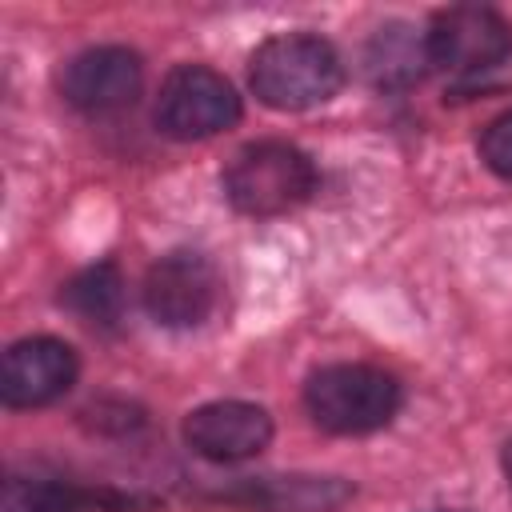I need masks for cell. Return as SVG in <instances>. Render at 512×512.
<instances>
[{
	"label": "cell",
	"mask_w": 512,
	"mask_h": 512,
	"mask_svg": "<svg viewBox=\"0 0 512 512\" xmlns=\"http://www.w3.org/2000/svg\"><path fill=\"white\" fill-rule=\"evenodd\" d=\"M248 84L260 104L276 112H304L332 100L344 84L340 52L312 32L268 36L248 60Z\"/></svg>",
	"instance_id": "6da1fadb"
},
{
	"label": "cell",
	"mask_w": 512,
	"mask_h": 512,
	"mask_svg": "<svg viewBox=\"0 0 512 512\" xmlns=\"http://www.w3.org/2000/svg\"><path fill=\"white\" fill-rule=\"evenodd\" d=\"M304 408L332 436H368L400 412V384L372 364H324L304 384Z\"/></svg>",
	"instance_id": "7a4b0ae2"
},
{
	"label": "cell",
	"mask_w": 512,
	"mask_h": 512,
	"mask_svg": "<svg viewBox=\"0 0 512 512\" xmlns=\"http://www.w3.org/2000/svg\"><path fill=\"white\" fill-rule=\"evenodd\" d=\"M316 192V164L288 140L244 144L224 168V196L244 216H280Z\"/></svg>",
	"instance_id": "3957f363"
},
{
	"label": "cell",
	"mask_w": 512,
	"mask_h": 512,
	"mask_svg": "<svg viewBox=\"0 0 512 512\" xmlns=\"http://www.w3.org/2000/svg\"><path fill=\"white\" fill-rule=\"evenodd\" d=\"M240 120V96L208 64H180L156 92V128L172 140H208Z\"/></svg>",
	"instance_id": "277c9868"
},
{
	"label": "cell",
	"mask_w": 512,
	"mask_h": 512,
	"mask_svg": "<svg viewBox=\"0 0 512 512\" xmlns=\"http://www.w3.org/2000/svg\"><path fill=\"white\" fill-rule=\"evenodd\" d=\"M428 68L448 76H476L512 52V24L480 4H452L424 28Z\"/></svg>",
	"instance_id": "5b68a950"
},
{
	"label": "cell",
	"mask_w": 512,
	"mask_h": 512,
	"mask_svg": "<svg viewBox=\"0 0 512 512\" xmlns=\"http://www.w3.org/2000/svg\"><path fill=\"white\" fill-rule=\"evenodd\" d=\"M144 308L164 328H196L212 316L220 296V276L208 256L192 248H176L160 256L144 276Z\"/></svg>",
	"instance_id": "8992f818"
},
{
	"label": "cell",
	"mask_w": 512,
	"mask_h": 512,
	"mask_svg": "<svg viewBox=\"0 0 512 512\" xmlns=\"http://www.w3.org/2000/svg\"><path fill=\"white\" fill-rule=\"evenodd\" d=\"M144 64L132 48L120 44H96L76 52L60 68V96L80 112H120L140 96Z\"/></svg>",
	"instance_id": "52a82bcc"
},
{
	"label": "cell",
	"mask_w": 512,
	"mask_h": 512,
	"mask_svg": "<svg viewBox=\"0 0 512 512\" xmlns=\"http://www.w3.org/2000/svg\"><path fill=\"white\" fill-rule=\"evenodd\" d=\"M76 352L56 336H24L4 352L0 396L8 408H40L76 384Z\"/></svg>",
	"instance_id": "ba28073f"
},
{
	"label": "cell",
	"mask_w": 512,
	"mask_h": 512,
	"mask_svg": "<svg viewBox=\"0 0 512 512\" xmlns=\"http://www.w3.org/2000/svg\"><path fill=\"white\" fill-rule=\"evenodd\" d=\"M184 440L204 460L236 464L268 448L272 416L248 400H212L184 416Z\"/></svg>",
	"instance_id": "9c48e42d"
},
{
	"label": "cell",
	"mask_w": 512,
	"mask_h": 512,
	"mask_svg": "<svg viewBox=\"0 0 512 512\" xmlns=\"http://www.w3.org/2000/svg\"><path fill=\"white\" fill-rule=\"evenodd\" d=\"M236 496L264 512H332L352 496V488L336 476H268Z\"/></svg>",
	"instance_id": "30bf717a"
},
{
	"label": "cell",
	"mask_w": 512,
	"mask_h": 512,
	"mask_svg": "<svg viewBox=\"0 0 512 512\" xmlns=\"http://www.w3.org/2000/svg\"><path fill=\"white\" fill-rule=\"evenodd\" d=\"M60 304L80 316L84 324H100V328H112L124 312V276L112 260L104 264H92L84 272H76L64 288H60Z\"/></svg>",
	"instance_id": "8fae6325"
},
{
	"label": "cell",
	"mask_w": 512,
	"mask_h": 512,
	"mask_svg": "<svg viewBox=\"0 0 512 512\" xmlns=\"http://www.w3.org/2000/svg\"><path fill=\"white\" fill-rule=\"evenodd\" d=\"M428 68V48H424V32H408V28H380L372 48H368V72L376 84H412L420 80Z\"/></svg>",
	"instance_id": "7c38bea8"
},
{
	"label": "cell",
	"mask_w": 512,
	"mask_h": 512,
	"mask_svg": "<svg viewBox=\"0 0 512 512\" xmlns=\"http://www.w3.org/2000/svg\"><path fill=\"white\" fill-rule=\"evenodd\" d=\"M0 512H88V500L56 480H20L4 484Z\"/></svg>",
	"instance_id": "4fadbf2b"
},
{
	"label": "cell",
	"mask_w": 512,
	"mask_h": 512,
	"mask_svg": "<svg viewBox=\"0 0 512 512\" xmlns=\"http://www.w3.org/2000/svg\"><path fill=\"white\" fill-rule=\"evenodd\" d=\"M480 160L500 180H512V108L488 120V128L480 132Z\"/></svg>",
	"instance_id": "5bb4252c"
},
{
	"label": "cell",
	"mask_w": 512,
	"mask_h": 512,
	"mask_svg": "<svg viewBox=\"0 0 512 512\" xmlns=\"http://www.w3.org/2000/svg\"><path fill=\"white\" fill-rule=\"evenodd\" d=\"M500 464H504V476H508V484H512V440L500 448Z\"/></svg>",
	"instance_id": "9a60e30c"
}]
</instances>
